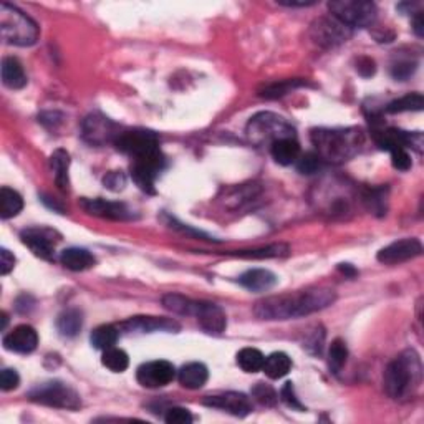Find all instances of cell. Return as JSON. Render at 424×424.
Here are the masks:
<instances>
[{"mask_svg":"<svg viewBox=\"0 0 424 424\" xmlns=\"http://www.w3.org/2000/svg\"><path fill=\"white\" fill-rule=\"evenodd\" d=\"M423 254V246L418 239H401L397 242L389 244L381 249L378 252V262L385 266H398V263L408 262L414 257H419Z\"/></svg>","mask_w":424,"mask_h":424,"instance_id":"9a60e30c","label":"cell"},{"mask_svg":"<svg viewBox=\"0 0 424 424\" xmlns=\"http://www.w3.org/2000/svg\"><path fill=\"white\" fill-rule=\"evenodd\" d=\"M246 133L247 138L257 146L266 143L272 144L284 138H297L294 126L285 118L270 111H262L252 116L246 128Z\"/></svg>","mask_w":424,"mask_h":424,"instance_id":"5b68a950","label":"cell"},{"mask_svg":"<svg viewBox=\"0 0 424 424\" xmlns=\"http://www.w3.org/2000/svg\"><path fill=\"white\" fill-rule=\"evenodd\" d=\"M356 72L365 78L373 77V75L376 73L375 62L371 58H368V56H361V58L358 60V63H356Z\"/></svg>","mask_w":424,"mask_h":424,"instance_id":"681fc988","label":"cell"},{"mask_svg":"<svg viewBox=\"0 0 424 424\" xmlns=\"http://www.w3.org/2000/svg\"><path fill=\"white\" fill-rule=\"evenodd\" d=\"M423 365L414 350H406L386 366L383 375L385 391L389 398L401 399L421 383Z\"/></svg>","mask_w":424,"mask_h":424,"instance_id":"3957f363","label":"cell"},{"mask_svg":"<svg viewBox=\"0 0 424 424\" xmlns=\"http://www.w3.org/2000/svg\"><path fill=\"white\" fill-rule=\"evenodd\" d=\"M251 394L257 403L262 404V406H275L277 401H279V394L275 393V389L272 388L270 385H266V383L254 385Z\"/></svg>","mask_w":424,"mask_h":424,"instance_id":"f35d334b","label":"cell"},{"mask_svg":"<svg viewBox=\"0 0 424 424\" xmlns=\"http://www.w3.org/2000/svg\"><path fill=\"white\" fill-rule=\"evenodd\" d=\"M101 363L103 366H106L113 373H123L130 366V358L126 355V351L121 350V348L111 347L103 351Z\"/></svg>","mask_w":424,"mask_h":424,"instance_id":"836d02e7","label":"cell"},{"mask_svg":"<svg viewBox=\"0 0 424 424\" xmlns=\"http://www.w3.org/2000/svg\"><path fill=\"white\" fill-rule=\"evenodd\" d=\"M37 345H39V335L30 325H18L4 337V348L8 351L20 353V355H28V353L35 351Z\"/></svg>","mask_w":424,"mask_h":424,"instance_id":"d6986e66","label":"cell"},{"mask_svg":"<svg viewBox=\"0 0 424 424\" xmlns=\"http://www.w3.org/2000/svg\"><path fill=\"white\" fill-rule=\"evenodd\" d=\"M163 307L176 315H182V317H196L199 312L201 301L187 299V297L179 294H168L163 297Z\"/></svg>","mask_w":424,"mask_h":424,"instance_id":"d4e9b609","label":"cell"},{"mask_svg":"<svg viewBox=\"0 0 424 424\" xmlns=\"http://www.w3.org/2000/svg\"><path fill=\"white\" fill-rule=\"evenodd\" d=\"M322 158H320L317 153H305L297 159V169H299V173L307 174V176L318 173L320 169H322Z\"/></svg>","mask_w":424,"mask_h":424,"instance_id":"ab89813d","label":"cell"},{"mask_svg":"<svg viewBox=\"0 0 424 424\" xmlns=\"http://www.w3.org/2000/svg\"><path fill=\"white\" fill-rule=\"evenodd\" d=\"M115 144L118 149L130 154L133 159L153 156V154L161 153L156 133L148 130L123 131V133H120V136L116 138Z\"/></svg>","mask_w":424,"mask_h":424,"instance_id":"ba28073f","label":"cell"},{"mask_svg":"<svg viewBox=\"0 0 424 424\" xmlns=\"http://www.w3.org/2000/svg\"><path fill=\"white\" fill-rule=\"evenodd\" d=\"M272 158L282 166H290L300 156V144L297 138H284L270 144Z\"/></svg>","mask_w":424,"mask_h":424,"instance_id":"cb8c5ba5","label":"cell"},{"mask_svg":"<svg viewBox=\"0 0 424 424\" xmlns=\"http://www.w3.org/2000/svg\"><path fill=\"white\" fill-rule=\"evenodd\" d=\"M22 242L35 254L37 257L45 258V261H54L55 258V244L58 239H55V232L50 229H25L20 234Z\"/></svg>","mask_w":424,"mask_h":424,"instance_id":"2e32d148","label":"cell"},{"mask_svg":"<svg viewBox=\"0 0 424 424\" xmlns=\"http://www.w3.org/2000/svg\"><path fill=\"white\" fill-rule=\"evenodd\" d=\"M34 305H35V301H34V299H32V297H27V295L18 297L17 310L20 313H28L32 308H34Z\"/></svg>","mask_w":424,"mask_h":424,"instance_id":"816d5d0a","label":"cell"},{"mask_svg":"<svg viewBox=\"0 0 424 424\" xmlns=\"http://www.w3.org/2000/svg\"><path fill=\"white\" fill-rule=\"evenodd\" d=\"M323 340H325V332L322 328H317L312 335H310L308 340L304 343V348L312 353V355H320L323 348Z\"/></svg>","mask_w":424,"mask_h":424,"instance_id":"bcb514c9","label":"cell"},{"mask_svg":"<svg viewBox=\"0 0 424 424\" xmlns=\"http://www.w3.org/2000/svg\"><path fill=\"white\" fill-rule=\"evenodd\" d=\"M118 337H120V330L115 325H101V327L93 330L89 342H92L93 348L105 351L116 345Z\"/></svg>","mask_w":424,"mask_h":424,"instance_id":"4dcf8cb0","label":"cell"},{"mask_svg":"<svg viewBox=\"0 0 424 424\" xmlns=\"http://www.w3.org/2000/svg\"><path fill=\"white\" fill-rule=\"evenodd\" d=\"M164 421L168 424H191L194 418L186 408H169L164 414Z\"/></svg>","mask_w":424,"mask_h":424,"instance_id":"b9f144b4","label":"cell"},{"mask_svg":"<svg viewBox=\"0 0 424 424\" xmlns=\"http://www.w3.org/2000/svg\"><path fill=\"white\" fill-rule=\"evenodd\" d=\"M277 275L267 268H251L239 277V284L251 292H267L277 285Z\"/></svg>","mask_w":424,"mask_h":424,"instance_id":"44dd1931","label":"cell"},{"mask_svg":"<svg viewBox=\"0 0 424 424\" xmlns=\"http://www.w3.org/2000/svg\"><path fill=\"white\" fill-rule=\"evenodd\" d=\"M120 333H177L181 330L176 320L166 318V317H131L126 322H121L118 325Z\"/></svg>","mask_w":424,"mask_h":424,"instance_id":"4fadbf2b","label":"cell"},{"mask_svg":"<svg viewBox=\"0 0 424 424\" xmlns=\"http://www.w3.org/2000/svg\"><path fill=\"white\" fill-rule=\"evenodd\" d=\"M353 28L338 20L335 17H320L310 27V37L318 46L323 49H335L350 40Z\"/></svg>","mask_w":424,"mask_h":424,"instance_id":"9c48e42d","label":"cell"},{"mask_svg":"<svg viewBox=\"0 0 424 424\" xmlns=\"http://www.w3.org/2000/svg\"><path fill=\"white\" fill-rule=\"evenodd\" d=\"M0 32L2 40L8 45L30 46L40 37L39 25L25 12L11 4H0Z\"/></svg>","mask_w":424,"mask_h":424,"instance_id":"277c9868","label":"cell"},{"mask_svg":"<svg viewBox=\"0 0 424 424\" xmlns=\"http://www.w3.org/2000/svg\"><path fill=\"white\" fill-rule=\"evenodd\" d=\"M103 186L113 192H120L126 186V176L123 171H111L103 177Z\"/></svg>","mask_w":424,"mask_h":424,"instance_id":"ee69618b","label":"cell"},{"mask_svg":"<svg viewBox=\"0 0 424 424\" xmlns=\"http://www.w3.org/2000/svg\"><path fill=\"white\" fill-rule=\"evenodd\" d=\"M338 270H340L343 275L350 277V279H353V277L358 275L356 268L353 267V266H350V263H340V266H338Z\"/></svg>","mask_w":424,"mask_h":424,"instance_id":"db71d44e","label":"cell"},{"mask_svg":"<svg viewBox=\"0 0 424 424\" xmlns=\"http://www.w3.org/2000/svg\"><path fill=\"white\" fill-rule=\"evenodd\" d=\"M375 141L381 149L393 151V149H406L414 148L418 151L423 149V135L421 133H409L398 128H388L375 131Z\"/></svg>","mask_w":424,"mask_h":424,"instance_id":"e0dca14e","label":"cell"},{"mask_svg":"<svg viewBox=\"0 0 424 424\" xmlns=\"http://www.w3.org/2000/svg\"><path fill=\"white\" fill-rule=\"evenodd\" d=\"M18 385H20V376H18L15 370L6 368L0 373V388H2V391H12Z\"/></svg>","mask_w":424,"mask_h":424,"instance_id":"7dc6e473","label":"cell"},{"mask_svg":"<svg viewBox=\"0 0 424 424\" xmlns=\"http://www.w3.org/2000/svg\"><path fill=\"white\" fill-rule=\"evenodd\" d=\"M289 254V246L285 244H272V246L254 249V251H239L232 252V256L242 258H270V257H282Z\"/></svg>","mask_w":424,"mask_h":424,"instance_id":"8d00e7d4","label":"cell"},{"mask_svg":"<svg viewBox=\"0 0 424 424\" xmlns=\"http://www.w3.org/2000/svg\"><path fill=\"white\" fill-rule=\"evenodd\" d=\"M13 267H15V256H13L8 249L2 247L0 249V274L2 275L11 274Z\"/></svg>","mask_w":424,"mask_h":424,"instance_id":"c3c4849f","label":"cell"},{"mask_svg":"<svg viewBox=\"0 0 424 424\" xmlns=\"http://www.w3.org/2000/svg\"><path fill=\"white\" fill-rule=\"evenodd\" d=\"M28 399L50 408L72 409V411L82 406V399H80L77 391L68 383H63V381L58 380L37 385L35 388L28 391Z\"/></svg>","mask_w":424,"mask_h":424,"instance_id":"8992f818","label":"cell"},{"mask_svg":"<svg viewBox=\"0 0 424 424\" xmlns=\"http://www.w3.org/2000/svg\"><path fill=\"white\" fill-rule=\"evenodd\" d=\"M279 4L285 7H310V6H315L317 2H313V0H310V2H307V0H301V2H279Z\"/></svg>","mask_w":424,"mask_h":424,"instance_id":"11a10c76","label":"cell"},{"mask_svg":"<svg viewBox=\"0 0 424 424\" xmlns=\"http://www.w3.org/2000/svg\"><path fill=\"white\" fill-rule=\"evenodd\" d=\"M197 322L209 335H220L227 327V317L219 305L211 304V301H201L199 312L196 315Z\"/></svg>","mask_w":424,"mask_h":424,"instance_id":"ffe728a7","label":"cell"},{"mask_svg":"<svg viewBox=\"0 0 424 424\" xmlns=\"http://www.w3.org/2000/svg\"><path fill=\"white\" fill-rule=\"evenodd\" d=\"M202 404L220 409V411H225L237 418H246L252 413L251 399L244 393H237V391H227V393L214 394V397H206L202 399Z\"/></svg>","mask_w":424,"mask_h":424,"instance_id":"5bb4252c","label":"cell"},{"mask_svg":"<svg viewBox=\"0 0 424 424\" xmlns=\"http://www.w3.org/2000/svg\"><path fill=\"white\" fill-rule=\"evenodd\" d=\"M23 209V199L17 191L11 187H2L0 189V218L4 220L15 218Z\"/></svg>","mask_w":424,"mask_h":424,"instance_id":"f546056e","label":"cell"},{"mask_svg":"<svg viewBox=\"0 0 424 424\" xmlns=\"http://www.w3.org/2000/svg\"><path fill=\"white\" fill-rule=\"evenodd\" d=\"M330 15L338 18L350 28L370 27L376 20V6L365 0H333L328 4Z\"/></svg>","mask_w":424,"mask_h":424,"instance_id":"52a82bcc","label":"cell"},{"mask_svg":"<svg viewBox=\"0 0 424 424\" xmlns=\"http://www.w3.org/2000/svg\"><path fill=\"white\" fill-rule=\"evenodd\" d=\"M82 136L89 144L103 146L106 143H111V141L115 143L118 136H120V130L106 116L100 115V113H93V115H89L83 120Z\"/></svg>","mask_w":424,"mask_h":424,"instance_id":"8fae6325","label":"cell"},{"mask_svg":"<svg viewBox=\"0 0 424 424\" xmlns=\"http://www.w3.org/2000/svg\"><path fill=\"white\" fill-rule=\"evenodd\" d=\"M50 166L55 174L56 186L62 191H67L70 186L68 169H70V154L65 149H56L50 156Z\"/></svg>","mask_w":424,"mask_h":424,"instance_id":"f1b7e54d","label":"cell"},{"mask_svg":"<svg viewBox=\"0 0 424 424\" xmlns=\"http://www.w3.org/2000/svg\"><path fill=\"white\" fill-rule=\"evenodd\" d=\"M280 399L285 403V406H289L290 409H297V411H305V406L300 403V399L297 398L294 383H290V381L282 386Z\"/></svg>","mask_w":424,"mask_h":424,"instance_id":"7bdbcfd3","label":"cell"},{"mask_svg":"<svg viewBox=\"0 0 424 424\" xmlns=\"http://www.w3.org/2000/svg\"><path fill=\"white\" fill-rule=\"evenodd\" d=\"M348 360V348L347 343L342 340V338H337V340L332 342L328 350V366L333 373H340L343 366Z\"/></svg>","mask_w":424,"mask_h":424,"instance_id":"d590c367","label":"cell"},{"mask_svg":"<svg viewBox=\"0 0 424 424\" xmlns=\"http://www.w3.org/2000/svg\"><path fill=\"white\" fill-rule=\"evenodd\" d=\"M386 187H376V189H370L363 196L368 211L373 212L376 216H385L386 214Z\"/></svg>","mask_w":424,"mask_h":424,"instance_id":"74e56055","label":"cell"},{"mask_svg":"<svg viewBox=\"0 0 424 424\" xmlns=\"http://www.w3.org/2000/svg\"><path fill=\"white\" fill-rule=\"evenodd\" d=\"M263 361H266V356L257 348H244V350L237 353V365L246 373H257V371H261Z\"/></svg>","mask_w":424,"mask_h":424,"instance_id":"e575fe53","label":"cell"},{"mask_svg":"<svg viewBox=\"0 0 424 424\" xmlns=\"http://www.w3.org/2000/svg\"><path fill=\"white\" fill-rule=\"evenodd\" d=\"M391 153V164H393L394 169H398V171H408L409 168H411V156L408 154L406 149H393L389 151Z\"/></svg>","mask_w":424,"mask_h":424,"instance_id":"f6af8a7d","label":"cell"},{"mask_svg":"<svg viewBox=\"0 0 424 424\" xmlns=\"http://www.w3.org/2000/svg\"><path fill=\"white\" fill-rule=\"evenodd\" d=\"M300 87H307V82L300 78L284 80V82L272 83V85H267V87H263L261 92H258V95L262 98H267V100H275V98L285 96L287 93L294 92L295 88H300Z\"/></svg>","mask_w":424,"mask_h":424,"instance_id":"1f68e13d","label":"cell"},{"mask_svg":"<svg viewBox=\"0 0 424 424\" xmlns=\"http://www.w3.org/2000/svg\"><path fill=\"white\" fill-rule=\"evenodd\" d=\"M62 115L60 113H42L39 116V121L42 125H45L46 128H55L56 125L62 123Z\"/></svg>","mask_w":424,"mask_h":424,"instance_id":"f907efd6","label":"cell"},{"mask_svg":"<svg viewBox=\"0 0 424 424\" xmlns=\"http://www.w3.org/2000/svg\"><path fill=\"white\" fill-rule=\"evenodd\" d=\"M290 368H292L290 356L284 351H275L266 358L262 371L270 380H279V378H284V376L290 371Z\"/></svg>","mask_w":424,"mask_h":424,"instance_id":"83f0119b","label":"cell"},{"mask_svg":"<svg viewBox=\"0 0 424 424\" xmlns=\"http://www.w3.org/2000/svg\"><path fill=\"white\" fill-rule=\"evenodd\" d=\"M424 106V98L421 93H409L406 96L398 98V100L388 103V106L385 108L386 113L397 115V113H406V111H421Z\"/></svg>","mask_w":424,"mask_h":424,"instance_id":"d6a6232c","label":"cell"},{"mask_svg":"<svg viewBox=\"0 0 424 424\" xmlns=\"http://www.w3.org/2000/svg\"><path fill=\"white\" fill-rule=\"evenodd\" d=\"M136 378H138V383L144 386V388H163V386L169 385L176 378V368H174L171 361L166 360L148 361L139 366Z\"/></svg>","mask_w":424,"mask_h":424,"instance_id":"7c38bea8","label":"cell"},{"mask_svg":"<svg viewBox=\"0 0 424 424\" xmlns=\"http://www.w3.org/2000/svg\"><path fill=\"white\" fill-rule=\"evenodd\" d=\"M413 30H414V34H416L418 37H423V35H424L423 12H418V13H416V17H414V20H413Z\"/></svg>","mask_w":424,"mask_h":424,"instance_id":"f5cc1de1","label":"cell"},{"mask_svg":"<svg viewBox=\"0 0 424 424\" xmlns=\"http://www.w3.org/2000/svg\"><path fill=\"white\" fill-rule=\"evenodd\" d=\"M310 138L322 161L335 164L350 161L363 146V133L358 128H318L312 131Z\"/></svg>","mask_w":424,"mask_h":424,"instance_id":"7a4b0ae2","label":"cell"},{"mask_svg":"<svg viewBox=\"0 0 424 424\" xmlns=\"http://www.w3.org/2000/svg\"><path fill=\"white\" fill-rule=\"evenodd\" d=\"M60 262L63 267H67L68 270L73 272H83L92 268L96 263V258L92 252H88L87 249L80 247H70L60 254Z\"/></svg>","mask_w":424,"mask_h":424,"instance_id":"603a6c76","label":"cell"},{"mask_svg":"<svg viewBox=\"0 0 424 424\" xmlns=\"http://www.w3.org/2000/svg\"><path fill=\"white\" fill-rule=\"evenodd\" d=\"M2 83L11 89H22L27 85V75L22 63L13 56L2 60Z\"/></svg>","mask_w":424,"mask_h":424,"instance_id":"484cf974","label":"cell"},{"mask_svg":"<svg viewBox=\"0 0 424 424\" xmlns=\"http://www.w3.org/2000/svg\"><path fill=\"white\" fill-rule=\"evenodd\" d=\"M209 371L202 363H187L177 371V381L186 389H199L207 383Z\"/></svg>","mask_w":424,"mask_h":424,"instance_id":"7402d4cb","label":"cell"},{"mask_svg":"<svg viewBox=\"0 0 424 424\" xmlns=\"http://www.w3.org/2000/svg\"><path fill=\"white\" fill-rule=\"evenodd\" d=\"M416 62H411V60H399V62L393 63V67H391V77L398 80V82H406L416 72Z\"/></svg>","mask_w":424,"mask_h":424,"instance_id":"60d3db41","label":"cell"},{"mask_svg":"<svg viewBox=\"0 0 424 424\" xmlns=\"http://www.w3.org/2000/svg\"><path fill=\"white\" fill-rule=\"evenodd\" d=\"M164 164H166V159H164L163 153L133 159V164H131V177H133L136 186H138L141 191L148 192V194H154V182H156L159 173L164 169Z\"/></svg>","mask_w":424,"mask_h":424,"instance_id":"30bf717a","label":"cell"},{"mask_svg":"<svg viewBox=\"0 0 424 424\" xmlns=\"http://www.w3.org/2000/svg\"><path fill=\"white\" fill-rule=\"evenodd\" d=\"M82 207L88 214L111 220H130L135 218L133 211L123 202H110L105 199H82Z\"/></svg>","mask_w":424,"mask_h":424,"instance_id":"ac0fdd59","label":"cell"},{"mask_svg":"<svg viewBox=\"0 0 424 424\" xmlns=\"http://www.w3.org/2000/svg\"><path fill=\"white\" fill-rule=\"evenodd\" d=\"M337 300L332 289H308L297 294L274 295L257 301L254 313L261 320H290L312 315L330 307Z\"/></svg>","mask_w":424,"mask_h":424,"instance_id":"6da1fadb","label":"cell"},{"mask_svg":"<svg viewBox=\"0 0 424 424\" xmlns=\"http://www.w3.org/2000/svg\"><path fill=\"white\" fill-rule=\"evenodd\" d=\"M7 322H8L7 313H6V312H2V325H0V330H6V327H7Z\"/></svg>","mask_w":424,"mask_h":424,"instance_id":"9f6ffc18","label":"cell"},{"mask_svg":"<svg viewBox=\"0 0 424 424\" xmlns=\"http://www.w3.org/2000/svg\"><path fill=\"white\" fill-rule=\"evenodd\" d=\"M83 327V315L78 308H68L58 315L56 328L63 338H75Z\"/></svg>","mask_w":424,"mask_h":424,"instance_id":"4316f807","label":"cell"}]
</instances>
